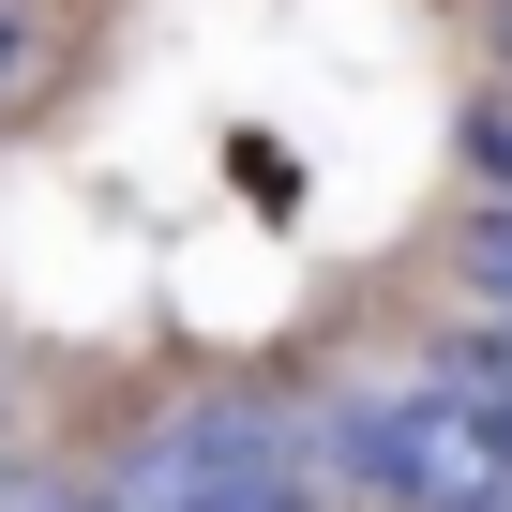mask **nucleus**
I'll list each match as a JSON object with an SVG mask.
<instances>
[{
	"instance_id": "f257e3e1",
	"label": "nucleus",
	"mask_w": 512,
	"mask_h": 512,
	"mask_svg": "<svg viewBox=\"0 0 512 512\" xmlns=\"http://www.w3.org/2000/svg\"><path fill=\"white\" fill-rule=\"evenodd\" d=\"M16 76H31V16L0 0V106H16Z\"/></svg>"
},
{
	"instance_id": "f03ea898",
	"label": "nucleus",
	"mask_w": 512,
	"mask_h": 512,
	"mask_svg": "<svg viewBox=\"0 0 512 512\" xmlns=\"http://www.w3.org/2000/svg\"><path fill=\"white\" fill-rule=\"evenodd\" d=\"M497 76H512V0H497Z\"/></svg>"
},
{
	"instance_id": "7ed1b4c3",
	"label": "nucleus",
	"mask_w": 512,
	"mask_h": 512,
	"mask_svg": "<svg viewBox=\"0 0 512 512\" xmlns=\"http://www.w3.org/2000/svg\"><path fill=\"white\" fill-rule=\"evenodd\" d=\"M0 482H16V467H0Z\"/></svg>"
}]
</instances>
